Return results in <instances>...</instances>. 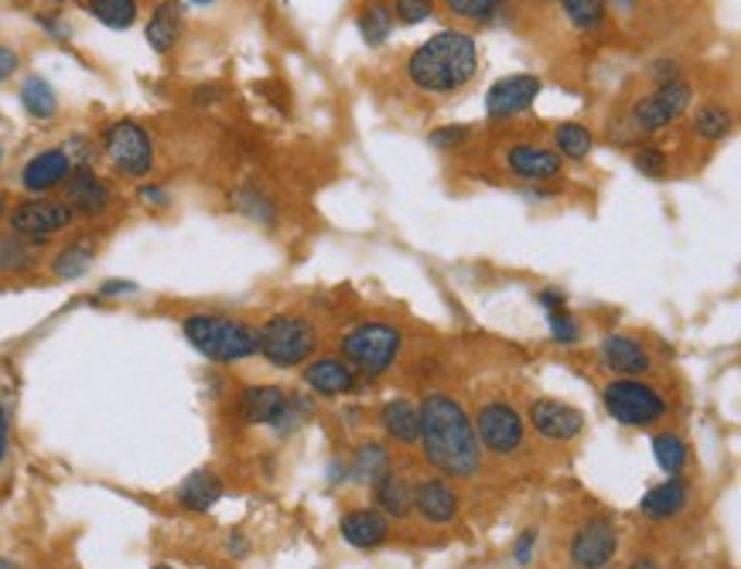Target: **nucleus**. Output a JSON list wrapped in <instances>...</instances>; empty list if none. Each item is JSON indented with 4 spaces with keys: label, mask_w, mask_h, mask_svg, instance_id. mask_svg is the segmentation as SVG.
Masks as SVG:
<instances>
[{
    "label": "nucleus",
    "mask_w": 741,
    "mask_h": 569,
    "mask_svg": "<svg viewBox=\"0 0 741 569\" xmlns=\"http://www.w3.org/2000/svg\"><path fill=\"white\" fill-rule=\"evenodd\" d=\"M547 4H554V0H547Z\"/></svg>",
    "instance_id": "obj_62"
},
{
    "label": "nucleus",
    "mask_w": 741,
    "mask_h": 569,
    "mask_svg": "<svg viewBox=\"0 0 741 569\" xmlns=\"http://www.w3.org/2000/svg\"><path fill=\"white\" fill-rule=\"evenodd\" d=\"M571 566L574 569H608L611 559L619 556V529L611 519L598 515V519H587L578 525L571 539Z\"/></svg>",
    "instance_id": "obj_14"
},
{
    "label": "nucleus",
    "mask_w": 741,
    "mask_h": 569,
    "mask_svg": "<svg viewBox=\"0 0 741 569\" xmlns=\"http://www.w3.org/2000/svg\"><path fill=\"white\" fill-rule=\"evenodd\" d=\"M291 399V389H280V385H246L240 389L236 409H240V420L246 426H277L280 417H284Z\"/></svg>",
    "instance_id": "obj_19"
},
{
    "label": "nucleus",
    "mask_w": 741,
    "mask_h": 569,
    "mask_svg": "<svg viewBox=\"0 0 741 569\" xmlns=\"http://www.w3.org/2000/svg\"><path fill=\"white\" fill-rule=\"evenodd\" d=\"M544 92V79L533 72H513V75H502L489 86L485 92V116L493 123H506V120H517L526 110H533V102L540 99Z\"/></svg>",
    "instance_id": "obj_12"
},
{
    "label": "nucleus",
    "mask_w": 741,
    "mask_h": 569,
    "mask_svg": "<svg viewBox=\"0 0 741 569\" xmlns=\"http://www.w3.org/2000/svg\"><path fill=\"white\" fill-rule=\"evenodd\" d=\"M629 569H659V562H656L653 556H639Z\"/></svg>",
    "instance_id": "obj_56"
},
{
    "label": "nucleus",
    "mask_w": 741,
    "mask_h": 569,
    "mask_svg": "<svg viewBox=\"0 0 741 569\" xmlns=\"http://www.w3.org/2000/svg\"><path fill=\"white\" fill-rule=\"evenodd\" d=\"M690 107H694V86L687 79H677V83L653 86L646 96H635L622 120L629 123V131L639 140H646L653 134L670 131L677 120H683L690 113Z\"/></svg>",
    "instance_id": "obj_7"
},
{
    "label": "nucleus",
    "mask_w": 741,
    "mask_h": 569,
    "mask_svg": "<svg viewBox=\"0 0 741 569\" xmlns=\"http://www.w3.org/2000/svg\"><path fill=\"white\" fill-rule=\"evenodd\" d=\"M219 0H185V8H212Z\"/></svg>",
    "instance_id": "obj_58"
},
{
    "label": "nucleus",
    "mask_w": 741,
    "mask_h": 569,
    "mask_svg": "<svg viewBox=\"0 0 741 569\" xmlns=\"http://www.w3.org/2000/svg\"><path fill=\"white\" fill-rule=\"evenodd\" d=\"M520 195H523L526 201H550V198H554L557 191H554V188H544V185H526V188H523Z\"/></svg>",
    "instance_id": "obj_53"
},
{
    "label": "nucleus",
    "mask_w": 741,
    "mask_h": 569,
    "mask_svg": "<svg viewBox=\"0 0 741 569\" xmlns=\"http://www.w3.org/2000/svg\"><path fill=\"white\" fill-rule=\"evenodd\" d=\"M304 382H308V389L318 396H349L355 385H360V375L352 372L349 361H342L339 355H325V358H312L308 369H304Z\"/></svg>",
    "instance_id": "obj_20"
},
{
    "label": "nucleus",
    "mask_w": 741,
    "mask_h": 569,
    "mask_svg": "<svg viewBox=\"0 0 741 569\" xmlns=\"http://www.w3.org/2000/svg\"><path fill=\"white\" fill-rule=\"evenodd\" d=\"M72 161L62 144H48L41 150H35L32 158H24V164L17 168V188L24 195H56L62 191V185L72 174Z\"/></svg>",
    "instance_id": "obj_13"
},
{
    "label": "nucleus",
    "mask_w": 741,
    "mask_h": 569,
    "mask_svg": "<svg viewBox=\"0 0 741 569\" xmlns=\"http://www.w3.org/2000/svg\"><path fill=\"white\" fill-rule=\"evenodd\" d=\"M229 209L240 212L243 219L257 222L264 228H274L280 212H277V201L260 188V185H240L236 191H229Z\"/></svg>",
    "instance_id": "obj_31"
},
{
    "label": "nucleus",
    "mask_w": 741,
    "mask_h": 569,
    "mask_svg": "<svg viewBox=\"0 0 741 569\" xmlns=\"http://www.w3.org/2000/svg\"><path fill=\"white\" fill-rule=\"evenodd\" d=\"M602 403L608 409V417L632 426V430H646L667 417V396H663L656 385L643 379H611L602 389Z\"/></svg>",
    "instance_id": "obj_9"
},
{
    "label": "nucleus",
    "mask_w": 741,
    "mask_h": 569,
    "mask_svg": "<svg viewBox=\"0 0 741 569\" xmlns=\"http://www.w3.org/2000/svg\"><path fill=\"white\" fill-rule=\"evenodd\" d=\"M141 287L134 280H104L96 287V300H117V297H134Z\"/></svg>",
    "instance_id": "obj_48"
},
{
    "label": "nucleus",
    "mask_w": 741,
    "mask_h": 569,
    "mask_svg": "<svg viewBox=\"0 0 741 569\" xmlns=\"http://www.w3.org/2000/svg\"><path fill=\"white\" fill-rule=\"evenodd\" d=\"M83 11L110 32H131L141 21V0H83Z\"/></svg>",
    "instance_id": "obj_34"
},
{
    "label": "nucleus",
    "mask_w": 741,
    "mask_h": 569,
    "mask_svg": "<svg viewBox=\"0 0 741 569\" xmlns=\"http://www.w3.org/2000/svg\"><path fill=\"white\" fill-rule=\"evenodd\" d=\"M632 168L643 177H649V181H663L670 174V158H667V150H663L659 144L639 140L632 147Z\"/></svg>",
    "instance_id": "obj_39"
},
{
    "label": "nucleus",
    "mask_w": 741,
    "mask_h": 569,
    "mask_svg": "<svg viewBox=\"0 0 741 569\" xmlns=\"http://www.w3.org/2000/svg\"><path fill=\"white\" fill-rule=\"evenodd\" d=\"M11 433H14V409L8 399H0V463L11 454Z\"/></svg>",
    "instance_id": "obj_49"
},
{
    "label": "nucleus",
    "mask_w": 741,
    "mask_h": 569,
    "mask_svg": "<svg viewBox=\"0 0 741 569\" xmlns=\"http://www.w3.org/2000/svg\"><path fill=\"white\" fill-rule=\"evenodd\" d=\"M414 511L430 525H448L462 511V498H458V491L448 481L430 478L414 484Z\"/></svg>",
    "instance_id": "obj_21"
},
{
    "label": "nucleus",
    "mask_w": 741,
    "mask_h": 569,
    "mask_svg": "<svg viewBox=\"0 0 741 569\" xmlns=\"http://www.w3.org/2000/svg\"><path fill=\"white\" fill-rule=\"evenodd\" d=\"M445 11L465 24H499L509 14V0H441Z\"/></svg>",
    "instance_id": "obj_36"
},
{
    "label": "nucleus",
    "mask_w": 741,
    "mask_h": 569,
    "mask_svg": "<svg viewBox=\"0 0 741 569\" xmlns=\"http://www.w3.org/2000/svg\"><path fill=\"white\" fill-rule=\"evenodd\" d=\"M93 263H96V239L75 236L48 256V273L59 283H75L93 270Z\"/></svg>",
    "instance_id": "obj_26"
},
{
    "label": "nucleus",
    "mask_w": 741,
    "mask_h": 569,
    "mask_svg": "<svg viewBox=\"0 0 741 569\" xmlns=\"http://www.w3.org/2000/svg\"><path fill=\"white\" fill-rule=\"evenodd\" d=\"M373 495H376V505L379 511L387 515V519H406V515L414 511V484L406 481L403 474L397 471H387L376 484H373Z\"/></svg>",
    "instance_id": "obj_29"
},
{
    "label": "nucleus",
    "mask_w": 741,
    "mask_h": 569,
    "mask_svg": "<svg viewBox=\"0 0 741 569\" xmlns=\"http://www.w3.org/2000/svg\"><path fill=\"white\" fill-rule=\"evenodd\" d=\"M17 102L28 120L35 123H52L62 110V99H59V89L45 79L41 72H28L17 86Z\"/></svg>",
    "instance_id": "obj_24"
},
{
    "label": "nucleus",
    "mask_w": 741,
    "mask_h": 569,
    "mask_svg": "<svg viewBox=\"0 0 741 569\" xmlns=\"http://www.w3.org/2000/svg\"><path fill=\"white\" fill-rule=\"evenodd\" d=\"M387 471H390V450L382 447L379 440H366V444L355 447V454H352V468H349V474H352L355 484L373 487Z\"/></svg>",
    "instance_id": "obj_35"
},
{
    "label": "nucleus",
    "mask_w": 741,
    "mask_h": 569,
    "mask_svg": "<svg viewBox=\"0 0 741 569\" xmlns=\"http://www.w3.org/2000/svg\"><path fill=\"white\" fill-rule=\"evenodd\" d=\"M557 153H560V161L564 164H584L587 158H592V150H595V134L587 131L584 123H557L554 126V144H550Z\"/></svg>",
    "instance_id": "obj_33"
},
{
    "label": "nucleus",
    "mask_w": 741,
    "mask_h": 569,
    "mask_svg": "<svg viewBox=\"0 0 741 569\" xmlns=\"http://www.w3.org/2000/svg\"><path fill=\"white\" fill-rule=\"evenodd\" d=\"M560 11H564L568 24L574 32L595 35L608 24V4L605 0H557Z\"/></svg>",
    "instance_id": "obj_37"
},
{
    "label": "nucleus",
    "mask_w": 741,
    "mask_h": 569,
    "mask_svg": "<svg viewBox=\"0 0 741 569\" xmlns=\"http://www.w3.org/2000/svg\"><path fill=\"white\" fill-rule=\"evenodd\" d=\"M605 4H608V8H619V11H632V8L639 4V0H605Z\"/></svg>",
    "instance_id": "obj_57"
},
{
    "label": "nucleus",
    "mask_w": 741,
    "mask_h": 569,
    "mask_svg": "<svg viewBox=\"0 0 741 569\" xmlns=\"http://www.w3.org/2000/svg\"><path fill=\"white\" fill-rule=\"evenodd\" d=\"M598 358L616 379H643V375L653 372L649 348L639 338H632V334H622V331L605 334V338L598 342Z\"/></svg>",
    "instance_id": "obj_16"
},
{
    "label": "nucleus",
    "mask_w": 741,
    "mask_h": 569,
    "mask_svg": "<svg viewBox=\"0 0 741 569\" xmlns=\"http://www.w3.org/2000/svg\"><path fill=\"white\" fill-rule=\"evenodd\" d=\"M424 457L430 468H438L445 478L469 481L482 471V444L475 423L462 399L451 393H427L421 403V436Z\"/></svg>",
    "instance_id": "obj_1"
},
{
    "label": "nucleus",
    "mask_w": 741,
    "mask_h": 569,
    "mask_svg": "<svg viewBox=\"0 0 741 569\" xmlns=\"http://www.w3.org/2000/svg\"><path fill=\"white\" fill-rule=\"evenodd\" d=\"M734 131V113L721 102H701L690 116V134L704 144H725Z\"/></svg>",
    "instance_id": "obj_32"
},
{
    "label": "nucleus",
    "mask_w": 741,
    "mask_h": 569,
    "mask_svg": "<svg viewBox=\"0 0 741 569\" xmlns=\"http://www.w3.org/2000/svg\"><path fill=\"white\" fill-rule=\"evenodd\" d=\"M390 4H393L397 24H406V28L430 21L434 11H438V0H390Z\"/></svg>",
    "instance_id": "obj_43"
},
{
    "label": "nucleus",
    "mask_w": 741,
    "mask_h": 569,
    "mask_svg": "<svg viewBox=\"0 0 741 569\" xmlns=\"http://www.w3.org/2000/svg\"><path fill=\"white\" fill-rule=\"evenodd\" d=\"M24 69V59H21V51L8 41H0V86L11 83L14 75Z\"/></svg>",
    "instance_id": "obj_46"
},
{
    "label": "nucleus",
    "mask_w": 741,
    "mask_h": 569,
    "mask_svg": "<svg viewBox=\"0 0 741 569\" xmlns=\"http://www.w3.org/2000/svg\"><path fill=\"white\" fill-rule=\"evenodd\" d=\"M257 345L274 369H297L308 366L318 351V327L312 318L294 314V310H280V314H270L260 327H257Z\"/></svg>",
    "instance_id": "obj_6"
},
{
    "label": "nucleus",
    "mask_w": 741,
    "mask_h": 569,
    "mask_svg": "<svg viewBox=\"0 0 741 569\" xmlns=\"http://www.w3.org/2000/svg\"><path fill=\"white\" fill-rule=\"evenodd\" d=\"M155 569H174V566H165V562H161V566H155Z\"/></svg>",
    "instance_id": "obj_61"
},
{
    "label": "nucleus",
    "mask_w": 741,
    "mask_h": 569,
    "mask_svg": "<svg viewBox=\"0 0 741 569\" xmlns=\"http://www.w3.org/2000/svg\"><path fill=\"white\" fill-rule=\"evenodd\" d=\"M472 140V126L465 123H445V126H434L427 134V144L434 150H462Z\"/></svg>",
    "instance_id": "obj_42"
},
{
    "label": "nucleus",
    "mask_w": 741,
    "mask_h": 569,
    "mask_svg": "<svg viewBox=\"0 0 741 569\" xmlns=\"http://www.w3.org/2000/svg\"><path fill=\"white\" fill-rule=\"evenodd\" d=\"M547 327H550V334H554V342H557V345H564V348H571V345L581 342V324H578V318L571 314L568 307L547 310Z\"/></svg>",
    "instance_id": "obj_40"
},
{
    "label": "nucleus",
    "mask_w": 741,
    "mask_h": 569,
    "mask_svg": "<svg viewBox=\"0 0 741 569\" xmlns=\"http://www.w3.org/2000/svg\"><path fill=\"white\" fill-rule=\"evenodd\" d=\"M0 569H21L14 559H8V556H0Z\"/></svg>",
    "instance_id": "obj_59"
},
{
    "label": "nucleus",
    "mask_w": 741,
    "mask_h": 569,
    "mask_svg": "<svg viewBox=\"0 0 741 569\" xmlns=\"http://www.w3.org/2000/svg\"><path fill=\"white\" fill-rule=\"evenodd\" d=\"M687 508H690V484L683 478H667L663 484L649 487L643 502H639V511L653 522H670Z\"/></svg>",
    "instance_id": "obj_25"
},
{
    "label": "nucleus",
    "mask_w": 741,
    "mask_h": 569,
    "mask_svg": "<svg viewBox=\"0 0 741 569\" xmlns=\"http://www.w3.org/2000/svg\"><path fill=\"white\" fill-rule=\"evenodd\" d=\"M222 495H226V484H222V478H219L216 471H209V468L192 471L182 484L174 487V502L182 505L185 511H195V515L212 511V508L222 502Z\"/></svg>",
    "instance_id": "obj_23"
},
{
    "label": "nucleus",
    "mask_w": 741,
    "mask_h": 569,
    "mask_svg": "<svg viewBox=\"0 0 741 569\" xmlns=\"http://www.w3.org/2000/svg\"><path fill=\"white\" fill-rule=\"evenodd\" d=\"M65 153H69V161L75 168H96V158H99V144L93 134H83V131H75L62 140Z\"/></svg>",
    "instance_id": "obj_41"
},
{
    "label": "nucleus",
    "mask_w": 741,
    "mask_h": 569,
    "mask_svg": "<svg viewBox=\"0 0 741 569\" xmlns=\"http://www.w3.org/2000/svg\"><path fill=\"white\" fill-rule=\"evenodd\" d=\"M8 228L24 236L35 246H48L75 225V215L69 212V205L56 195H24L11 205L8 212Z\"/></svg>",
    "instance_id": "obj_8"
},
{
    "label": "nucleus",
    "mask_w": 741,
    "mask_h": 569,
    "mask_svg": "<svg viewBox=\"0 0 741 569\" xmlns=\"http://www.w3.org/2000/svg\"><path fill=\"white\" fill-rule=\"evenodd\" d=\"M478 38L465 28H445L421 41L403 62V75L424 96H458L478 75Z\"/></svg>",
    "instance_id": "obj_2"
},
{
    "label": "nucleus",
    "mask_w": 741,
    "mask_h": 569,
    "mask_svg": "<svg viewBox=\"0 0 741 569\" xmlns=\"http://www.w3.org/2000/svg\"><path fill=\"white\" fill-rule=\"evenodd\" d=\"M11 205H14L11 191H8V188H0V222H4V219H8V212H11Z\"/></svg>",
    "instance_id": "obj_55"
},
{
    "label": "nucleus",
    "mask_w": 741,
    "mask_h": 569,
    "mask_svg": "<svg viewBox=\"0 0 741 569\" xmlns=\"http://www.w3.org/2000/svg\"><path fill=\"white\" fill-rule=\"evenodd\" d=\"M502 164L506 171L520 177L523 185H554V181L564 177V161H560V153L547 144H533V140H520V144H509L502 153Z\"/></svg>",
    "instance_id": "obj_15"
},
{
    "label": "nucleus",
    "mask_w": 741,
    "mask_h": 569,
    "mask_svg": "<svg viewBox=\"0 0 741 569\" xmlns=\"http://www.w3.org/2000/svg\"><path fill=\"white\" fill-rule=\"evenodd\" d=\"M472 423H475L482 450H489L496 457H513L526 440V420L520 417V409L506 399L485 403Z\"/></svg>",
    "instance_id": "obj_10"
},
{
    "label": "nucleus",
    "mask_w": 741,
    "mask_h": 569,
    "mask_svg": "<svg viewBox=\"0 0 741 569\" xmlns=\"http://www.w3.org/2000/svg\"><path fill=\"white\" fill-rule=\"evenodd\" d=\"M222 99V86H198L192 89V102H198V107H212V102Z\"/></svg>",
    "instance_id": "obj_51"
},
{
    "label": "nucleus",
    "mask_w": 741,
    "mask_h": 569,
    "mask_svg": "<svg viewBox=\"0 0 741 569\" xmlns=\"http://www.w3.org/2000/svg\"><path fill=\"white\" fill-rule=\"evenodd\" d=\"M4 161H8V144H4V137H0V168H4Z\"/></svg>",
    "instance_id": "obj_60"
},
{
    "label": "nucleus",
    "mask_w": 741,
    "mask_h": 569,
    "mask_svg": "<svg viewBox=\"0 0 741 569\" xmlns=\"http://www.w3.org/2000/svg\"><path fill=\"white\" fill-rule=\"evenodd\" d=\"M35 21H38V28H41L45 35H52L56 41H69V38H72V28H69V21H65L62 14L41 11V14H35Z\"/></svg>",
    "instance_id": "obj_47"
},
{
    "label": "nucleus",
    "mask_w": 741,
    "mask_h": 569,
    "mask_svg": "<svg viewBox=\"0 0 741 569\" xmlns=\"http://www.w3.org/2000/svg\"><path fill=\"white\" fill-rule=\"evenodd\" d=\"M182 334L202 358L216 361V366H236V361H246L260 351L257 327L240 318L219 314V310H192L182 318Z\"/></svg>",
    "instance_id": "obj_3"
},
{
    "label": "nucleus",
    "mask_w": 741,
    "mask_h": 569,
    "mask_svg": "<svg viewBox=\"0 0 741 569\" xmlns=\"http://www.w3.org/2000/svg\"><path fill=\"white\" fill-rule=\"evenodd\" d=\"M355 28H360V38L369 48L387 45L393 28H397L393 4H390V0H363V8L355 11Z\"/></svg>",
    "instance_id": "obj_30"
},
{
    "label": "nucleus",
    "mask_w": 741,
    "mask_h": 569,
    "mask_svg": "<svg viewBox=\"0 0 741 569\" xmlns=\"http://www.w3.org/2000/svg\"><path fill=\"white\" fill-rule=\"evenodd\" d=\"M536 542H540V532H536V529H523V532H520L517 546H513V559H517L520 566H530V559H533V553H536Z\"/></svg>",
    "instance_id": "obj_50"
},
{
    "label": "nucleus",
    "mask_w": 741,
    "mask_h": 569,
    "mask_svg": "<svg viewBox=\"0 0 741 569\" xmlns=\"http://www.w3.org/2000/svg\"><path fill=\"white\" fill-rule=\"evenodd\" d=\"M646 75H649V83H653V86H663V83H677V79H683V69H680L677 59H653L649 69H646Z\"/></svg>",
    "instance_id": "obj_45"
},
{
    "label": "nucleus",
    "mask_w": 741,
    "mask_h": 569,
    "mask_svg": "<svg viewBox=\"0 0 741 569\" xmlns=\"http://www.w3.org/2000/svg\"><path fill=\"white\" fill-rule=\"evenodd\" d=\"M540 307H544V310H557V307H564V294H557V290H544V294H540Z\"/></svg>",
    "instance_id": "obj_54"
},
{
    "label": "nucleus",
    "mask_w": 741,
    "mask_h": 569,
    "mask_svg": "<svg viewBox=\"0 0 741 569\" xmlns=\"http://www.w3.org/2000/svg\"><path fill=\"white\" fill-rule=\"evenodd\" d=\"M96 144H99V158L107 161V168L120 181L141 185V181H147L158 168V144L147 126L134 116L110 120L104 131H99Z\"/></svg>",
    "instance_id": "obj_4"
},
{
    "label": "nucleus",
    "mask_w": 741,
    "mask_h": 569,
    "mask_svg": "<svg viewBox=\"0 0 741 569\" xmlns=\"http://www.w3.org/2000/svg\"><path fill=\"white\" fill-rule=\"evenodd\" d=\"M185 24H189L185 0H158V4L150 8L147 21H144V41H147V48L155 51L158 59H168L171 51L182 45Z\"/></svg>",
    "instance_id": "obj_17"
},
{
    "label": "nucleus",
    "mask_w": 741,
    "mask_h": 569,
    "mask_svg": "<svg viewBox=\"0 0 741 569\" xmlns=\"http://www.w3.org/2000/svg\"><path fill=\"white\" fill-rule=\"evenodd\" d=\"M134 198L144 205V209H150V212H165V209H171V201H174L171 188L161 185V181H150V177L141 181L137 191H134Z\"/></svg>",
    "instance_id": "obj_44"
},
{
    "label": "nucleus",
    "mask_w": 741,
    "mask_h": 569,
    "mask_svg": "<svg viewBox=\"0 0 741 569\" xmlns=\"http://www.w3.org/2000/svg\"><path fill=\"white\" fill-rule=\"evenodd\" d=\"M403 351V331L387 321H360L339 338V358L349 361L355 375L379 379L393 369Z\"/></svg>",
    "instance_id": "obj_5"
},
{
    "label": "nucleus",
    "mask_w": 741,
    "mask_h": 569,
    "mask_svg": "<svg viewBox=\"0 0 741 569\" xmlns=\"http://www.w3.org/2000/svg\"><path fill=\"white\" fill-rule=\"evenodd\" d=\"M342 539L355 549H379L390 539V519L379 508H355L342 515Z\"/></svg>",
    "instance_id": "obj_22"
},
{
    "label": "nucleus",
    "mask_w": 741,
    "mask_h": 569,
    "mask_svg": "<svg viewBox=\"0 0 741 569\" xmlns=\"http://www.w3.org/2000/svg\"><path fill=\"white\" fill-rule=\"evenodd\" d=\"M226 553L233 556V559H243L250 553V539L243 532H233V535L226 539Z\"/></svg>",
    "instance_id": "obj_52"
},
{
    "label": "nucleus",
    "mask_w": 741,
    "mask_h": 569,
    "mask_svg": "<svg viewBox=\"0 0 741 569\" xmlns=\"http://www.w3.org/2000/svg\"><path fill=\"white\" fill-rule=\"evenodd\" d=\"M653 457L659 463V471L663 474H670V478H680L683 468H687V460H690V447H687V440L680 433H670V430H663L653 436Z\"/></svg>",
    "instance_id": "obj_38"
},
{
    "label": "nucleus",
    "mask_w": 741,
    "mask_h": 569,
    "mask_svg": "<svg viewBox=\"0 0 741 569\" xmlns=\"http://www.w3.org/2000/svg\"><path fill=\"white\" fill-rule=\"evenodd\" d=\"M379 426L397 444H417L421 436V406L411 399H390L379 409Z\"/></svg>",
    "instance_id": "obj_28"
},
{
    "label": "nucleus",
    "mask_w": 741,
    "mask_h": 569,
    "mask_svg": "<svg viewBox=\"0 0 741 569\" xmlns=\"http://www.w3.org/2000/svg\"><path fill=\"white\" fill-rule=\"evenodd\" d=\"M62 201L69 205L75 222H99L113 212L117 191L96 168H72L69 181L62 185Z\"/></svg>",
    "instance_id": "obj_11"
},
{
    "label": "nucleus",
    "mask_w": 741,
    "mask_h": 569,
    "mask_svg": "<svg viewBox=\"0 0 741 569\" xmlns=\"http://www.w3.org/2000/svg\"><path fill=\"white\" fill-rule=\"evenodd\" d=\"M530 426L554 444H571L584 430V412L560 399H536L530 406Z\"/></svg>",
    "instance_id": "obj_18"
},
{
    "label": "nucleus",
    "mask_w": 741,
    "mask_h": 569,
    "mask_svg": "<svg viewBox=\"0 0 741 569\" xmlns=\"http://www.w3.org/2000/svg\"><path fill=\"white\" fill-rule=\"evenodd\" d=\"M41 246L11 228H0V276H28L41 267Z\"/></svg>",
    "instance_id": "obj_27"
}]
</instances>
